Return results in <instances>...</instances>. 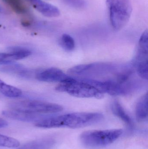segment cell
Wrapping results in <instances>:
<instances>
[{
    "label": "cell",
    "instance_id": "obj_12",
    "mask_svg": "<svg viewBox=\"0 0 148 149\" xmlns=\"http://www.w3.org/2000/svg\"><path fill=\"white\" fill-rule=\"evenodd\" d=\"M111 110L116 116L124 122L129 127H132L134 125L133 120L127 112L124 110L120 102L114 100L112 102L111 106Z\"/></svg>",
    "mask_w": 148,
    "mask_h": 149
},
{
    "label": "cell",
    "instance_id": "obj_6",
    "mask_svg": "<svg viewBox=\"0 0 148 149\" xmlns=\"http://www.w3.org/2000/svg\"><path fill=\"white\" fill-rule=\"evenodd\" d=\"M70 76L56 68H50L37 72L35 75L36 79L44 82H61L67 80Z\"/></svg>",
    "mask_w": 148,
    "mask_h": 149
},
{
    "label": "cell",
    "instance_id": "obj_17",
    "mask_svg": "<svg viewBox=\"0 0 148 149\" xmlns=\"http://www.w3.org/2000/svg\"><path fill=\"white\" fill-rule=\"evenodd\" d=\"M64 1L69 5L75 8H82L85 4L84 0H64Z\"/></svg>",
    "mask_w": 148,
    "mask_h": 149
},
{
    "label": "cell",
    "instance_id": "obj_15",
    "mask_svg": "<svg viewBox=\"0 0 148 149\" xmlns=\"http://www.w3.org/2000/svg\"><path fill=\"white\" fill-rule=\"evenodd\" d=\"M59 43L62 48L67 52L72 51L75 47L74 40L68 34H63L60 38Z\"/></svg>",
    "mask_w": 148,
    "mask_h": 149
},
{
    "label": "cell",
    "instance_id": "obj_11",
    "mask_svg": "<svg viewBox=\"0 0 148 149\" xmlns=\"http://www.w3.org/2000/svg\"><path fill=\"white\" fill-rule=\"evenodd\" d=\"M54 143L52 138H42L28 143L17 149H51Z\"/></svg>",
    "mask_w": 148,
    "mask_h": 149
},
{
    "label": "cell",
    "instance_id": "obj_7",
    "mask_svg": "<svg viewBox=\"0 0 148 149\" xmlns=\"http://www.w3.org/2000/svg\"><path fill=\"white\" fill-rule=\"evenodd\" d=\"M9 50L8 53H0V65L13 63L14 61L26 58L31 54V51L21 47H11Z\"/></svg>",
    "mask_w": 148,
    "mask_h": 149
},
{
    "label": "cell",
    "instance_id": "obj_3",
    "mask_svg": "<svg viewBox=\"0 0 148 149\" xmlns=\"http://www.w3.org/2000/svg\"><path fill=\"white\" fill-rule=\"evenodd\" d=\"M110 22L113 29L120 30L128 22L132 14V5L129 0H107Z\"/></svg>",
    "mask_w": 148,
    "mask_h": 149
},
{
    "label": "cell",
    "instance_id": "obj_18",
    "mask_svg": "<svg viewBox=\"0 0 148 149\" xmlns=\"http://www.w3.org/2000/svg\"><path fill=\"white\" fill-rule=\"evenodd\" d=\"M8 123L5 120L0 118V128H3L8 127Z\"/></svg>",
    "mask_w": 148,
    "mask_h": 149
},
{
    "label": "cell",
    "instance_id": "obj_5",
    "mask_svg": "<svg viewBox=\"0 0 148 149\" xmlns=\"http://www.w3.org/2000/svg\"><path fill=\"white\" fill-rule=\"evenodd\" d=\"M62 127L79 128L101 121L102 114L98 113H74L62 115Z\"/></svg>",
    "mask_w": 148,
    "mask_h": 149
},
{
    "label": "cell",
    "instance_id": "obj_1",
    "mask_svg": "<svg viewBox=\"0 0 148 149\" xmlns=\"http://www.w3.org/2000/svg\"><path fill=\"white\" fill-rule=\"evenodd\" d=\"M123 133L121 129L88 130L82 133L80 141L87 148L101 149L115 141Z\"/></svg>",
    "mask_w": 148,
    "mask_h": 149
},
{
    "label": "cell",
    "instance_id": "obj_10",
    "mask_svg": "<svg viewBox=\"0 0 148 149\" xmlns=\"http://www.w3.org/2000/svg\"><path fill=\"white\" fill-rule=\"evenodd\" d=\"M136 116L139 122H144L148 119V93L142 95L136 107Z\"/></svg>",
    "mask_w": 148,
    "mask_h": 149
},
{
    "label": "cell",
    "instance_id": "obj_13",
    "mask_svg": "<svg viewBox=\"0 0 148 149\" xmlns=\"http://www.w3.org/2000/svg\"><path fill=\"white\" fill-rule=\"evenodd\" d=\"M0 93L10 98H17L21 96L22 92L21 89L11 85L7 84L0 79Z\"/></svg>",
    "mask_w": 148,
    "mask_h": 149
},
{
    "label": "cell",
    "instance_id": "obj_9",
    "mask_svg": "<svg viewBox=\"0 0 148 149\" xmlns=\"http://www.w3.org/2000/svg\"><path fill=\"white\" fill-rule=\"evenodd\" d=\"M43 15L47 17H56L60 15L59 9L50 3L42 0H27Z\"/></svg>",
    "mask_w": 148,
    "mask_h": 149
},
{
    "label": "cell",
    "instance_id": "obj_8",
    "mask_svg": "<svg viewBox=\"0 0 148 149\" xmlns=\"http://www.w3.org/2000/svg\"><path fill=\"white\" fill-rule=\"evenodd\" d=\"M2 114L5 117L12 120L26 122H38L48 115L41 114L33 113L10 109L3 111Z\"/></svg>",
    "mask_w": 148,
    "mask_h": 149
},
{
    "label": "cell",
    "instance_id": "obj_2",
    "mask_svg": "<svg viewBox=\"0 0 148 149\" xmlns=\"http://www.w3.org/2000/svg\"><path fill=\"white\" fill-rule=\"evenodd\" d=\"M59 92H66L72 96L77 98L101 99L104 93L83 80H78L70 77L56 87Z\"/></svg>",
    "mask_w": 148,
    "mask_h": 149
},
{
    "label": "cell",
    "instance_id": "obj_4",
    "mask_svg": "<svg viewBox=\"0 0 148 149\" xmlns=\"http://www.w3.org/2000/svg\"><path fill=\"white\" fill-rule=\"evenodd\" d=\"M9 107L13 110L41 114L55 113L63 109L61 106L56 103L34 100L14 102L10 103Z\"/></svg>",
    "mask_w": 148,
    "mask_h": 149
},
{
    "label": "cell",
    "instance_id": "obj_14",
    "mask_svg": "<svg viewBox=\"0 0 148 149\" xmlns=\"http://www.w3.org/2000/svg\"><path fill=\"white\" fill-rule=\"evenodd\" d=\"M16 13L25 14L28 13V8L22 0H3Z\"/></svg>",
    "mask_w": 148,
    "mask_h": 149
},
{
    "label": "cell",
    "instance_id": "obj_16",
    "mask_svg": "<svg viewBox=\"0 0 148 149\" xmlns=\"http://www.w3.org/2000/svg\"><path fill=\"white\" fill-rule=\"evenodd\" d=\"M20 143L18 140L9 136L0 134V147L16 148H18Z\"/></svg>",
    "mask_w": 148,
    "mask_h": 149
}]
</instances>
